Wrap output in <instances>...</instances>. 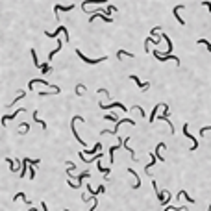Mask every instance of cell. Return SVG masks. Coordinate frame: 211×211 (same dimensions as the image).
<instances>
[{
    "mask_svg": "<svg viewBox=\"0 0 211 211\" xmlns=\"http://www.w3.org/2000/svg\"><path fill=\"white\" fill-rule=\"evenodd\" d=\"M130 80H133V82L137 84V87H139V89H148V87H150V84H148V82H141V80H139L137 76H133V74L130 76Z\"/></svg>",
    "mask_w": 211,
    "mask_h": 211,
    "instance_id": "11",
    "label": "cell"
},
{
    "mask_svg": "<svg viewBox=\"0 0 211 211\" xmlns=\"http://www.w3.org/2000/svg\"><path fill=\"white\" fill-rule=\"evenodd\" d=\"M163 211H187V208H180V206H169Z\"/></svg>",
    "mask_w": 211,
    "mask_h": 211,
    "instance_id": "17",
    "label": "cell"
},
{
    "mask_svg": "<svg viewBox=\"0 0 211 211\" xmlns=\"http://www.w3.org/2000/svg\"><path fill=\"white\" fill-rule=\"evenodd\" d=\"M21 113H24V109H15V113H11V115H4V117H2V124H4V126H6V124H8V121H11V119H15V117H17V115H21Z\"/></svg>",
    "mask_w": 211,
    "mask_h": 211,
    "instance_id": "10",
    "label": "cell"
},
{
    "mask_svg": "<svg viewBox=\"0 0 211 211\" xmlns=\"http://www.w3.org/2000/svg\"><path fill=\"white\" fill-rule=\"evenodd\" d=\"M133 107H135V109H137V111L141 113V117H147V113L143 111V107H141V106H133Z\"/></svg>",
    "mask_w": 211,
    "mask_h": 211,
    "instance_id": "28",
    "label": "cell"
},
{
    "mask_svg": "<svg viewBox=\"0 0 211 211\" xmlns=\"http://www.w3.org/2000/svg\"><path fill=\"white\" fill-rule=\"evenodd\" d=\"M100 107H102V109H115V107H119L121 111H128L126 106H122L121 102H111V104H104V102H100Z\"/></svg>",
    "mask_w": 211,
    "mask_h": 211,
    "instance_id": "8",
    "label": "cell"
},
{
    "mask_svg": "<svg viewBox=\"0 0 211 211\" xmlns=\"http://www.w3.org/2000/svg\"><path fill=\"white\" fill-rule=\"evenodd\" d=\"M84 93H85V85L84 84H78V85H76V95H78V96H82Z\"/></svg>",
    "mask_w": 211,
    "mask_h": 211,
    "instance_id": "20",
    "label": "cell"
},
{
    "mask_svg": "<svg viewBox=\"0 0 211 211\" xmlns=\"http://www.w3.org/2000/svg\"><path fill=\"white\" fill-rule=\"evenodd\" d=\"M59 32L65 33V39H69V32H67V28H65L63 24H59L56 32H44V35H46V37H58V35H59Z\"/></svg>",
    "mask_w": 211,
    "mask_h": 211,
    "instance_id": "5",
    "label": "cell"
},
{
    "mask_svg": "<svg viewBox=\"0 0 211 211\" xmlns=\"http://www.w3.org/2000/svg\"><path fill=\"white\" fill-rule=\"evenodd\" d=\"M208 130H211V126H204V128H200V135H202V137H204V135H206V131H208Z\"/></svg>",
    "mask_w": 211,
    "mask_h": 211,
    "instance_id": "27",
    "label": "cell"
},
{
    "mask_svg": "<svg viewBox=\"0 0 211 211\" xmlns=\"http://www.w3.org/2000/svg\"><path fill=\"white\" fill-rule=\"evenodd\" d=\"M163 111H165V113H161V115H159V119H161V121H165V122L169 124V128H170V133H174V124L169 121V113H167V111H169V106H167V104H163Z\"/></svg>",
    "mask_w": 211,
    "mask_h": 211,
    "instance_id": "7",
    "label": "cell"
},
{
    "mask_svg": "<svg viewBox=\"0 0 211 211\" xmlns=\"http://www.w3.org/2000/svg\"><path fill=\"white\" fill-rule=\"evenodd\" d=\"M98 93H100V95H104V96H109V93H107L106 89H98Z\"/></svg>",
    "mask_w": 211,
    "mask_h": 211,
    "instance_id": "29",
    "label": "cell"
},
{
    "mask_svg": "<svg viewBox=\"0 0 211 211\" xmlns=\"http://www.w3.org/2000/svg\"><path fill=\"white\" fill-rule=\"evenodd\" d=\"M180 193H182V196H185V200H187L189 204H194V198H191V196L187 194V193H185V191H180Z\"/></svg>",
    "mask_w": 211,
    "mask_h": 211,
    "instance_id": "25",
    "label": "cell"
},
{
    "mask_svg": "<svg viewBox=\"0 0 211 211\" xmlns=\"http://www.w3.org/2000/svg\"><path fill=\"white\" fill-rule=\"evenodd\" d=\"M104 119H106V121H115V122H119V119H117L115 115H109V113H107V115H104Z\"/></svg>",
    "mask_w": 211,
    "mask_h": 211,
    "instance_id": "26",
    "label": "cell"
},
{
    "mask_svg": "<svg viewBox=\"0 0 211 211\" xmlns=\"http://www.w3.org/2000/svg\"><path fill=\"white\" fill-rule=\"evenodd\" d=\"M24 96H26V93H19V96H17V98H15V100H13L11 104H8V107H13V106H15V102H19V100H22Z\"/></svg>",
    "mask_w": 211,
    "mask_h": 211,
    "instance_id": "23",
    "label": "cell"
},
{
    "mask_svg": "<svg viewBox=\"0 0 211 211\" xmlns=\"http://www.w3.org/2000/svg\"><path fill=\"white\" fill-rule=\"evenodd\" d=\"M187 124H183V135H185V137H187V139H191V141H193V147H191V150H196V148H198V141H196V137H194V135H193V133H189V130H187Z\"/></svg>",
    "mask_w": 211,
    "mask_h": 211,
    "instance_id": "9",
    "label": "cell"
},
{
    "mask_svg": "<svg viewBox=\"0 0 211 211\" xmlns=\"http://www.w3.org/2000/svg\"><path fill=\"white\" fill-rule=\"evenodd\" d=\"M100 148H102V145H100V143H96V145L91 148V150L84 152V156H91V154H100Z\"/></svg>",
    "mask_w": 211,
    "mask_h": 211,
    "instance_id": "13",
    "label": "cell"
},
{
    "mask_svg": "<svg viewBox=\"0 0 211 211\" xmlns=\"http://www.w3.org/2000/svg\"><path fill=\"white\" fill-rule=\"evenodd\" d=\"M30 54H32V59H33V65H35V67H37V69H39V67H41V65H39V61H37V54H35V50H33V48H32V50H30Z\"/></svg>",
    "mask_w": 211,
    "mask_h": 211,
    "instance_id": "21",
    "label": "cell"
},
{
    "mask_svg": "<svg viewBox=\"0 0 211 211\" xmlns=\"http://www.w3.org/2000/svg\"><path fill=\"white\" fill-rule=\"evenodd\" d=\"M28 130H30V124H28V122H22L19 133H21V135H24V133H28Z\"/></svg>",
    "mask_w": 211,
    "mask_h": 211,
    "instance_id": "18",
    "label": "cell"
},
{
    "mask_svg": "<svg viewBox=\"0 0 211 211\" xmlns=\"http://www.w3.org/2000/svg\"><path fill=\"white\" fill-rule=\"evenodd\" d=\"M128 172H130V174H131V176L135 178V189H139V187H141V180H139V176H137V172H135V170H133V169H128Z\"/></svg>",
    "mask_w": 211,
    "mask_h": 211,
    "instance_id": "14",
    "label": "cell"
},
{
    "mask_svg": "<svg viewBox=\"0 0 211 211\" xmlns=\"http://www.w3.org/2000/svg\"><path fill=\"white\" fill-rule=\"evenodd\" d=\"M37 113H39V111H33V122H39V124L43 126V130H46V122L39 119V115H37Z\"/></svg>",
    "mask_w": 211,
    "mask_h": 211,
    "instance_id": "15",
    "label": "cell"
},
{
    "mask_svg": "<svg viewBox=\"0 0 211 211\" xmlns=\"http://www.w3.org/2000/svg\"><path fill=\"white\" fill-rule=\"evenodd\" d=\"M39 70H41L43 74H46V72H50L52 69H50V65H48V63H43L41 67H39Z\"/></svg>",
    "mask_w": 211,
    "mask_h": 211,
    "instance_id": "22",
    "label": "cell"
},
{
    "mask_svg": "<svg viewBox=\"0 0 211 211\" xmlns=\"http://www.w3.org/2000/svg\"><path fill=\"white\" fill-rule=\"evenodd\" d=\"M198 44H206L208 50L211 52V41H208V39H198Z\"/></svg>",
    "mask_w": 211,
    "mask_h": 211,
    "instance_id": "24",
    "label": "cell"
},
{
    "mask_svg": "<svg viewBox=\"0 0 211 211\" xmlns=\"http://www.w3.org/2000/svg\"><path fill=\"white\" fill-rule=\"evenodd\" d=\"M152 187H154V191H156V194H157V198H159L161 206H163V208H169V206H170V198H172V196H170V193H167V191H165V193H161L156 182H152Z\"/></svg>",
    "mask_w": 211,
    "mask_h": 211,
    "instance_id": "1",
    "label": "cell"
},
{
    "mask_svg": "<svg viewBox=\"0 0 211 211\" xmlns=\"http://www.w3.org/2000/svg\"><path fill=\"white\" fill-rule=\"evenodd\" d=\"M65 211H70V209H65Z\"/></svg>",
    "mask_w": 211,
    "mask_h": 211,
    "instance_id": "31",
    "label": "cell"
},
{
    "mask_svg": "<svg viewBox=\"0 0 211 211\" xmlns=\"http://www.w3.org/2000/svg\"><path fill=\"white\" fill-rule=\"evenodd\" d=\"M41 208H43V211H48V208H46V204H44V202H41Z\"/></svg>",
    "mask_w": 211,
    "mask_h": 211,
    "instance_id": "30",
    "label": "cell"
},
{
    "mask_svg": "<svg viewBox=\"0 0 211 211\" xmlns=\"http://www.w3.org/2000/svg\"><path fill=\"white\" fill-rule=\"evenodd\" d=\"M33 84H43V85H48V87H52V89H54L56 93H59V87H58V85H54V84H48L46 80H30V84H28V89H30V91L33 89Z\"/></svg>",
    "mask_w": 211,
    "mask_h": 211,
    "instance_id": "6",
    "label": "cell"
},
{
    "mask_svg": "<svg viewBox=\"0 0 211 211\" xmlns=\"http://www.w3.org/2000/svg\"><path fill=\"white\" fill-rule=\"evenodd\" d=\"M180 9H183V6H182V4H180V6H176V8H174V17H176V19H178V22H180V24H182V26H185V21H183V19H182V17H180Z\"/></svg>",
    "mask_w": 211,
    "mask_h": 211,
    "instance_id": "12",
    "label": "cell"
},
{
    "mask_svg": "<svg viewBox=\"0 0 211 211\" xmlns=\"http://www.w3.org/2000/svg\"><path fill=\"white\" fill-rule=\"evenodd\" d=\"M159 107H161V106H156V107H154V111H152V113H150V117H148V122H154V121H156V117H157V109H159Z\"/></svg>",
    "mask_w": 211,
    "mask_h": 211,
    "instance_id": "16",
    "label": "cell"
},
{
    "mask_svg": "<svg viewBox=\"0 0 211 211\" xmlns=\"http://www.w3.org/2000/svg\"><path fill=\"white\" fill-rule=\"evenodd\" d=\"M152 54H154V58H156V59H159V61H169V59H172L174 63L180 67V59H178L176 56H172V54H161L159 50H154Z\"/></svg>",
    "mask_w": 211,
    "mask_h": 211,
    "instance_id": "3",
    "label": "cell"
},
{
    "mask_svg": "<svg viewBox=\"0 0 211 211\" xmlns=\"http://www.w3.org/2000/svg\"><path fill=\"white\" fill-rule=\"evenodd\" d=\"M76 54L80 56V59H84L85 63H89V65H96V63H100V61H106V59H107V56H102V58H96V59H91V58H87L85 54H82V50H78V48H76Z\"/></svg>",
    "mask_w": 211,
    "mask_h": 211,
    "instance_id": "4",
    "label": "cell"
},
{
    "mask_svg": "<svg viewBox=\"0 0 211 211\" xmlns=\"http://www.w3.org/2000/svg\"><path fill=\"white\" fill-rule=\"evenodd\" d=\"M122 124H131V126H135V122H133L131 119H121V121L115 124L113 130H102L100 133H102V135H107V133H113V135H115V133H119V126H122Z\"/></svg>",
    "mask_w": 211,
    "mask_h": 211,
    "instance_id": "2",
    "label": "cell"
},
{
    "mask_svg": "<svg viewBox=\"0 0 211 211\" xmlns=\"http://www.w3.org/2000/svg\"><path fill=\"white\" fill-rule=\"evenodd\" d=\"M61 46H63V43H59V44H58V48H54V50H52V52L48 54V59H52V58H54V56H56V54H58V52L61 50Z\"/></svg>",
    "mask_w": 211,
    "mask_h": 211,
    "instance_id": "19",
    "label": "cell"
}]
</instances>
